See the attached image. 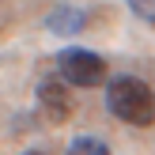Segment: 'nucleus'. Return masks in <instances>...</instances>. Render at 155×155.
<instances>
[{
    "instance_id": "6",
    "label": "nucleus",
    "mask_w": 155,
    "mask_h": 155,
    "mask_svg": "<svg viewBox=\"0 0 155 155\" xmlns=\"http://www.w3.org/2000/svg\"><path fill=\"white\" fill-rule=\"evenodd\" d=\"M129 12H133L140 23L155 27V0H129Z\"/></svg>"
},
{
    "instance_id": "3",
    "label": "nucleus",
    "mask_w": 155,
    "mask_h": 155,
    "mask_svg": "<svg viewBox=\"0 0 155 155\" xmlns=\"http://www.w3.org/2000/svg\"><path fill=\"white\" fill-rule=\"evenodd\" d=\"M38 110L45 114V121L53 125H64L72 117V87H68L61 76H45L38 83Z\"/></svg>"
},
{
    "instance_id": "7",
    "label": "nucleus",
    "mask_w": 155,
    "mask_h": 155,
    "mask_svg": "<svg viewBox=\"0 0 155 155\" xmlns=\"http://www.w3.org/2000/svg\"><path fill=\"white\" fill-rule=\"evenodd\" d=\"M27 155H45V151H27Z\"/></svg>"
},
{
    "instance_id": "2",
    "label": "nucleus",
    "mask_w": 155,
    "mask_h": 155,
    "mask_svg": "<svg viewBox=\"0 0 155 155\" xmlns=\"http://www.w3.org/2000/svg\"><path fill=\"white\" fill-rule=\"evenodd\" d=\"M57 76L68 83V87H98L106 80V61L98 57L95 49H61L57 53Z\"/></svg>"
},
{
    "instance_id": "5",
    "label": "nucleus",
    "mask_w": 155,
    "mask_h": 155,
    "mask_svg": "<svg viewBox=\"0 0 155 155\" xmlns=\"http://www.w3.org/2000/svg\"><path fill=\"white\" fill-rule=\"evenodd\" d=\"M68 155H110V148H106L98 136H76V140L68 144Z\"/></svg>"
},
{
    "instance_id": "4",
    "label": "nucleus",
    "mask_w": 155,
    "mask_h": 155,
    "mask_svg": "<svg viewBox=\"0 0 155 155\" xmlns=\"http://www.w3.org/2000/svg\"><path fill=\"white\" fill-rule=\"evenodd\" d=\"M45 27L53 30V34H80L83 27H87V12H80V8H53L49 15H45Z\"/></svg>"
},
{
    "instance_id": "1",
    "label": "nucleus",
    "mask_w": 155,
    "mask_h": 155,
    "mask_svg": "<svg viewBox=\"0 0 155 155\" xmlns=\"http://www.w3.org/2000/svg\"><path fill=\"white\" fill-rule=\"evenodd\" d=\"M106 110L125 125H155V91L140 76H117L106 87Z\"/></svg>"
}]
</instances>
